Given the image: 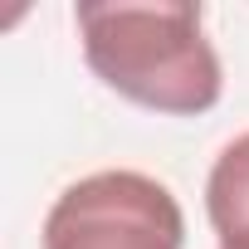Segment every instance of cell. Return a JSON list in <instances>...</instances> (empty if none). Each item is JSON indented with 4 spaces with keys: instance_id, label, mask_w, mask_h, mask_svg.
I'll return each mask as SVG.
<instances>
[{
    "instance_id": "6da1fadb",
    "label": "cell",
    "mask_w": 249,
    "mask_h": 249,
    "mask_svg": "<svg viewBox=\"0 0 249 249\" xmlns=\"http://www.w3.org/2000/svg\"><path fill=\"white\" fill-rule=\"evenodd\" d=\"M83 35L88 69L127 103L196 117L220 103V59L200 30V10L186 0H157V5H78L73 10Z\"/></svg>"
},
{
    "instance_id": "7a4b0ae2",
    "label": "cell",
    "mask_w": 249,
    "mask_h": 249,
    "mask_svg": "<svg viewBox=\"0 0 249 249\" xmlns=\"http://www.w3.org/2000/svg\"><path fill=\"white\" fill-rule=\"evenodd\" d=\"M186 220L176 196L142 171H98L73 181L49 220L44 249H181Z\"/></svg>"
},
{
    "instance_id": "3957f363",
    "label": "cell",
    "mask_w": 249,
    "mask_h": 249,
    "mask_svg": "<svg viewBox=\"0 0 249 249\" xmlns=\"http://www.w3.org/2000/svg\"><path fill=\"white\" fill-rule=\"evenodd\" d=\"M205 210L225 249H249V132L215 157L205 181Z\"/></svg>"
}]
</instances>
